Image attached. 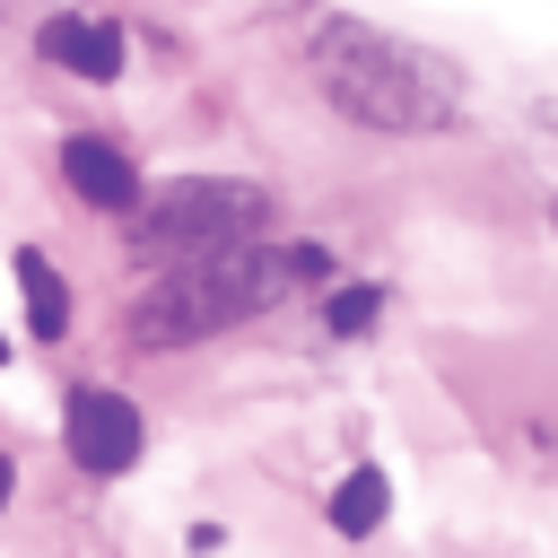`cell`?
Instances as JSON below:
<instances>
[{
    "instance_id": "obj_2",
    "label": "cell",
    "mask_w": 558,
    "mask_h": 558,
    "mask_svg": "<svg viewBox=\"0 0 558 558\" xmlns=\"http://www.w3.org/2000/svg\"><path fill=\"white\" fill-rule=\"evenodd\" d=\"M288 270L323 279V253H314V244H296V253L227 244V253H201V262H166V270L140 288V305H131V340H140V349H192V340L262 314V305L288 288Z\"/></svg>"
},
{
    "instance_id": "obj_10",
    "label": "cell",
    "mask_w": 558,
    "mask_h": 558,
    "mask_svg": "<svg viewBox=\"0 0 558 558\" xmlns=\"http://www.w3.org/2000/svg\"><path fill=\"white\" fill-rule=\"evenodd\" d=\"M9 488H17V471H9V453H0V506H9Z\"/></svg>"
},
{
    "instance_id": "obj_8",
    "label": "cell",
    "mask_w": 558,
    "mask_h": 558,
    "mask_svg": "<svg viewBox=\"0 0 558 558\" xmlns=\"http://www.w3.org/2000/svg\"><path fill=\"white\" fill-rule=\"evenodd\" d=\"M17 288H26L35 340H61V331H70V288H61V270H52L44 253H17Z\"/></svg>"
},
{
    "instance_id": "obj_4",
    "label": "cell",
    "mask_w": 558,
    "mask_h": 558,
    "mask_svg": "<svg viewBox=\"0 0 558 558\" xmlns=\"http://www.w3.org/2000/svg\"><path fill=\"white\" fill-rule=\"evenodd\" d=\"M61 427H70V462L87 480H122L140 462V445H148V427H140V410L122 392H70Z\"/></svg>"
},
{
    "instance_id": "obj_11",
    "label": "cell",
    "mask_w": 558,
    "mask_h": 558,
    "mask_svg": "<svg viewBox=\"0 0 558 558\" xmlns=\"http://www.w3.org/2000/svg\"><path fill=\"white\" fill-rule=\"evenodd\" d=\"M0 357H9V340H0Z\"/></svg>"
},
{
    "instance_id": "obj_6",
    "label": "cell",
    "mask_w": 558,
    "mask_h": 558,
    "mask_svg": "<svg viewBox=\"0 0 558 558\" xmlns=\"http://www.w3.org/2000/svg\"><path fill=\"white\" fill-rule=\"evenodd\" d=\"M35 52L61 61L70 78H122V26H105V17H44Z\"/></svg>"
},
{
    "instance_id": "obj_1",
    "label": "cell",
    "mask_w": 558,
    "mask_h": 558,
    "mask_svg": "<svg viewBox=\"0 0 558 558\" xmlns=\"http://www.w3.org/2000/svg\"><path fill=\"white\" fill-rule=\"evenodd\" d=\"M314 61V87L331 113L366 122V131H392V140H418V131H445L453 122V70L384 26H357V17H331L314 26L305 44Z\"/></svg>"
},
{
    "instance_id": "obj_7",
    "label": "cell",
    "mask_w": 558,
    "mask_h": 558,
    "mask_svg": "<svg viewBox=\"0 0 558 558\" xmlns=\"http://www.w3.org/2000/svg\"><path fill=\"white\" fill-rule=\"evenodd\" d=\"M384 506H392V480H384L375 462H357V471H349V480L331 488V506H323V514H331V532H349V541H366V532L384 523Z\"/></svg>"
},
{
    "instance_id": "obj_9",
    "label": "cell",
    "mask_w": 558,
    "mask_h": 558,
    "mask_svg": "<svg viewBox=\"0 0 558 558\" xmlns=\"http://www.w3.org/2000/svg\"><path fill=\"white\" fill-rule=\"evenodd\" d=\"M375 305H384L375 288H340V296H331V331H366V323H375Z\"/></svg>"
},
{
    "instance_id": "obj_3",
    "label": "cell",
    "mask_w": 558,
    "mask_h": 558,
    "mask_svg": "<svg viewBox=\"0 0 558 558\" xmlns=\"http://www.w3.org/2000/svg\"><path fill=\"white\" fill-rule=\"evenodd\" d=\"M262 227H270V192H262V183L183 174V183H166V192L131 218V244H140L148 262H201V253L253 244Z\"/></svg>"
},
{
    "instance_id": "obj_5",
    "label": "cell",
    "mask_w": 558,
    "mask_h": 558,
    "mask_svg": "<svg viewBox=\"0 0 558 558\" xmlns=\"http://www.w3.org/2000/svg\"><path fill=\"white\" fill-rule=\"evenodd\" d=\"M61 174H70V192L96 201V209H140V166H131L113 140H96V131L61 140Z\"/></svg>"
}]
</instances>
